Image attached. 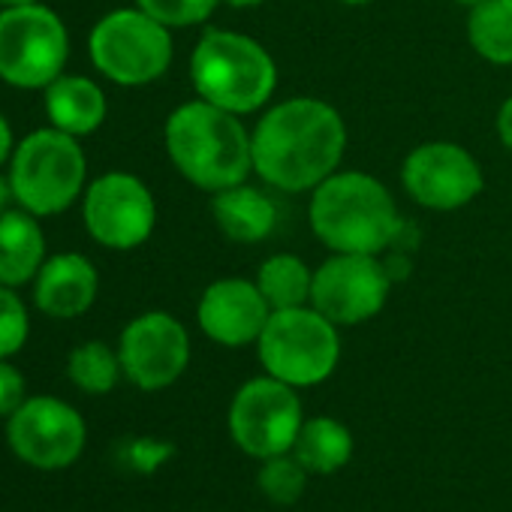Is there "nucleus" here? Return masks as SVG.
Segmentation results:
<instances>
[{
    "label": "nucleus",
    "instance_id": "1a4fd4ad",
    "mask_svg": "<svg viewBox=\"0 0 512 512\" xmlns=\"http://www.w3.org/2000/svg\"><path fill=\"white\" fill-rule=\"evenodd\" d=\"M302 425V401L296 389L284 380H275L269 374L253 377L232 395L229 437L244 455L256 461L293 452Z\"/></svg>",
    "mask_w": 512,
    "mask_h": 512
},
{
    "label": "nucleus",
    "instance_id": "7ed1b4c3",
    "mask_svg": "<svg viewBox=\"0 0 512 512\" xmlns=\"http://www.w3.org/2000/svg\"><path fill=\"white\" fill-rule=\"evenodd\" d=\"M311 229L335 253H383L404 229L392 193L365 172H335L314 187Z\"/></svg>",
    "mask_w": 512,
    "mask_h": 512
},
{
    "label": "nucleus",
    "instance_id": "f3484780",
    "mask_svg": "<svg viewBox=\"0 0 512 512\" xmlns=\"http://www.w3.org/2000/svg\"><path fill=\"white\" fill-rule=\"evenodd\" d=\"M46 263V232L40 217L25 208L0 214V284L22 287L37 278Z\"/></svg>",
    "mask_w": 512,
    "mask_h": 512
},
{
    "label": "nucleus",
    "instance_id": "bb28decb",
    "mask_svg": "<svg viewBox=\"0 0 512 512\" xmlns=\"http://www.w3.org/2000/svg\"><path fill=\"white\" fill-rule=\"evenodd\" d=\"M28 401L25 395V377L10 359H0V416H13L22 404Z\"/></svg>",
    "mask_w": 512,
    "mask_h": 512
},
{
    "label": "nucleus",
    "instance_id": "7c9ffc66",
    "mask_svg": "<svg viewBox=\"0 0 512 512\" xmlns=\"http://www.w3.org/2000/svg\"><path fill=\"white\" fill-rule=\"evenodd\" d=\"M229 7H235V10H247V7H260V4H266V0H226Z\"/></svg>",
    "mask_w": 512,
    "mask_h": 512
},
{
    "label": "nucleus",
    "instance_id": "6ab92c4d",
    "mask_svg": "<svg viewBox=\"0 0 512 512\" xmlns=\"http://www.w3.org/2000/svg\"><path fill=\"white\" fill-rule=\"evenodd\" d=\"M109 112L103 88L88 76L61 73L46 88V115L55 130H64L76 139L91 136L103 127Z\"/></svg>",
    "mask_w": 512,
    "mask_h": 512
},
{
    "label": "nucleus",
    "instance_id": "f257e3e1",
    "mask_svg": "<svg viewBox=\"0 0 512 512\" xmlns=\"http://www.w3.org/2000/svg\"><path fill=\"white\" fill-rule=\"evenodd\" d=\"M344 148V118L335 106L314 97H293L272 106L250 133L253 172L287 193L314 190L335 175Z\"/></svg>",
    "mask_w": 512,
    "mask_h": 512
},
{
    "label": "nucleus",
    "instance_id": "f03ea898",
    "mask_svg": "<svg viewBox=\"0 0 512 512\" xmlns=\"http://www.w3.org/2000/svg\"><path fill=\"white\" fill-rule=\"evenodd\" d=\"M163 142L175 169L208 193L241 184L253 169L250 133L238 115L208 100L178 106L166 118Z\"/></svg>",
    "mask_w": 512,
    "mask_h": 512
},
{
    "label": "nucleus",
    "instance_id": "473e14b6",
    "mask_svg": "<svg viewBox=\"0 0 512 512\" xmlns=\"http://www.w3.org/2000/svg\"><path fill=\"white\" fill-rule=\"evenodd\" d=\"M455 4H461V7H467V10H473L476 4H482V0H455Z\"/></svg>",
    "mask_w": 512,
    "mask_h": 512
},
{
    "label": "nucleus",
    "instance_id": "9d476101",
    "mask_svg": "<svg viewBox=\"0 0 512 512\" xmlns=\"http://www.w3.org/2000/svg\"><path fill=\"white\" fill-rule=\"evenodd\" d=\"M82 217L97 244L109 250H133L151 238L157 205L142 178L130 172H106L88 184Z\"/></svg>",
    "mask_w": 512,
    "mask_h": 512
},
{
    "label": "nucleus",
    "instance_id": "c85d7f7f",
    "mask_svg": "<svg viewBox=\"0 0 512 512\" xmlns=\"http://www.w3.org/2000/svg\"><path fill=\"white\" fill-rule=\"evenodd\" d=\"M13 151H16V142H13V127H10V121L4 118V112H0V166L10 163Z\"/></svg>",
    "mask_w": 512,
    "mask_h": 512
},
{
    "label": "nucleus",
    "instance_id": "393cba45",
    "mask_svg": "<svg viewBox=\"0 0 512 512\" xmlns=\"http://www.w3.org/2000/svg\"><path fill=\"white\" fill-rule=\"evenodd\" d=\"M31 335V317L16 287L0 284V359L16 356Z\"/></svg>",
    "mask_w": 512,
    "mask_h": 512
},
{
    "label": "nucleus",
    "instance_id": "20e7f679",
    "mask_svg": "<svg viewBox=\"0 0 512 512\" xmlns=\"http://www.w3.org/2000/svg\"><path fill=\"white\" fill-rule=\"evenodd\" d=\"M190 82L199 100L247 115L272 100L278 67L260 43L244 34L205 31L190 55Z\"/></svg>",
    "mask_w": 512,
    "mask_h": 512
},
{
    "label": "nucleus",
    "instance_id": "b1692460",
    "mask_svg": "<svg viewBox=\"0 0 512 512\" xmlns=\"http://www.w3.org/2000/svg\"><path fill=\"white\" fill-rule=\"evenodd\" d=\"M308 470L305 464L287 452V455H275V458H266L260 473H256V485H260L263 497L278 503V506H293L305 488H308Z\"/></svg>",
    "mask_w": 512,
    "mask_h": 512
},
{
    "label": "nucleus",
    "instance_id": "5701e85b",
    "mask_svg": "<svg viewBox=\"0 0 512 512\" xmlns=\"http://www.w3.org/2000/svg\"><path fill=\"white\" fill-rule=\"evenodd\" d=\"M67 374L76 389H82L88 395H106L118 386L124 368H121L118 350H112L103 341H85L70 353Z\"/></svg>",
    "mask_w": 512,
    "mask_h": 512
},
{
    "label": "nucleus",
    "instance_id": "39448f33",
    "mask_svg": "<svg viewBox=\"0 0 512 512\" xmlns=\"http://www.w3.org/2000/svg\"><path fill=\"white\" fill-rule=\"evenodd\" d=\"M7 175L19 208L37 217H55L85 196L88 160L76 136L43 127L16 145Z\"/></svg>",
    "mask_w": 512,
    "mask_h": 512
},
{
    "label": "nucleus",
    "instance_id": "a878e982",
    "mask_svg": "<svg viewBox=\"0 0 512 512\" xmlns=\"http://www.w3.org/2000/svg\"><path fill=\"white\" fill-rule=\"evenodd\" d=\"M220 0H136V7L163 22L166 28H190L205 22Z\"/></svg>",
    "mask_w": 512,
    "mask_h": 512
},
{
    "label": "nucleus",
    "instance_id": "423d86ee",
    "mask_svg": "<svg viewBox=\"0 0 512 512\" xmlns=\"http://www.w3.org/2000/svg\"><path fill=\"white\" fill-rule=\"evenodd\" d=\"M256 353L269 377L290 383L293 389L317 386L332 377L341 359L338 326L314 305L272 311Z\"/></svg>",
    "mask_w": 512,
    "mask_h": 512
},
{
    "label": "nucleus",
    "instance_id": "aec40b11",
    "mask_svg": "<svg viewBox=\"0 0 512 512\" xmlns=\"http://www.w3.org/2000/svg\"><path fill=\"white\" fill-rule=\"evenodd\" d=\"M293 455L305 464L308 473H317V476L338 473L353 458V434L341 419H332V416L305 419L296 437Z\"/></svg>",
    "mask_w": 512,
    "mask_h": 512
},
{
    "label": "nucleus",
    "instance_id": "c756f323",
    "mask_svg": "<svg viewBox=\"0 0 512 512\" xmlns=\"http://www.w3.org/2000/svg\"><path fill=\"white\" fill-rule=\"evenodd\" d=\"M16 202V193H13V184H10V175L0 172V214L10 211V205Z\"/></svg>",
    "mask_w": 512,
    "mask_h": 512
},
{
    "label": "nucleus",
    "instance_id": "cd10ccee",
    "mask_svg": "<svg viewBox=\"0 0 512 512\" xmlns=\"http://www.w3.org/2000/svg\"><path fill=\"white\" fill-rule=\"evenodd\" d=\"M497 136H500L503 148L512 151V97H506L503 106L497 109Z\"/></svg>",
    "mask_w": 512,
    "mask_h": 512
},
{
    "label": "nucleus",
    "instance_id": "2f4dec72",
    "mask_svg": "<svg viewBox=\"0 0 512 512\" xmlns=\"http://www.w3.org/2000/svg\"><path fill=\"white\" fill-rule=\"evenodd\" d=\"M25 4H40V0H0V10L4 7H25Z\"/></svg>",
    "mask_w": 512,
    "mask_h": 512
},
{
    "label": "nucleus",
    "instance_id": "9b49d317",
    "mask_svg": "<svg viewBox=\"0 0 512 512\" xmlns=\"http://www.w3.org/2000/svg\"><path fill=\"white\" fill-rule=\"evenodd\" d=\"M389 287V269L374 253H335L314 272L311 305L335 326H359L383 311Z\"/></svg>",
    "mask_w": 512,
    "mask_h": 512
},
{
    "label": "nucleus",
    "instance_id": "4be33fe9",
    "mask_svg": "<svg viewBox=\"0 0 512 512\" xmlns=\"http://www.w3.org/2000/svg\"><path fill=\"white\" fill-rule=\"evenodd\" d=\"M467 37L479 58L497 67L512 64V0H482L470 10Z\"/></svg>",
    "mask_w": 512,
    "mask_h": 512
},
{
    "label": "nucleus",
    "instance_id": "dca6fc26",
    "mask_svg": "<svg viewBox=\"0 0 512 512\" xmlns=\"http://www.w3.org/2000/svg\"><path fill=\"white\" fill-rule=\"evenodd\" d=\"M100 293V275L82 253L46 256L43 269L34 278V305L52 320L82 317Z\"/></svg>",
    "mask_w": 512,
    "mask_h": 512
},
{
    "label": "nucleus",
    "instance_id": "6e6552de",
    "mask_svg": "<svg viewBox=\"0 0 512 512\" xmlns=\"http://www.w3.org/2000/svg\"><path fill=\"white\" fill-rule=\"evenodd\" d=\"M97 73L124 88L157 82L172 64V34L145 10H115L103 16L88 40Z\"/></svg>",
    "mask_w": 512,
    "mask_h": 512
},
{
    "label": "nucleus",
    "instance_id": "2eb2a0df",
    "mask_svg": "<svg viewBox=\"0 0 512 512\" xmlns=\"http://www.w3.org/2000/svg\"><path fill=\"white\" fill-rule=\"evenodd\" d=\"M272 317L266 296L256 281L223 278L205 287L196 320L199 329L220 347H247L256 344Z\"/></svg>",
    "mask_w": 512,
    "mask_h": 512
},
{
    "label": "nucleus",
    "instance_id": "ddd939ff",
    "mask_svg": "<svg viewBox=\"0 0 512 512\" xmlns=\"http://www.w3.org/2000/svg\"><path fill=\"white\" fill-rule=\"evenodd\" d=\"M124 377L145 389L160 392L172 386L190 362V335L166 311H148L130 320L118 341Z\"/></svg>",
    "mask_w": 512,
    "mask_h": 512
},
{
    "label": "nucleus",
    "instance_id": "412c9836",
    "mask_svg": "<svg viewBox=\"0 0 512 512\" xmlns=\"http://www.w3.org/2000/svg\"><path fill=\"white\" fill-rule=\"evenodd\" d=\"M256 287H260L272 311L302 308V305H311L314 272L305 266V260H299L293 253H275L260 266Z\"/></svg>",
    "mask_w": 512,
    "mask_h": 512
},
{
    "label": "nucleus",
    "instance_id": "a211bd4d",
    "mask_svg": "<svg viewBox=\"0 0 512 512\" xmlns=\"http://www.w3.org/2000/svg\"><path fill=\"white\" fill-rule=\"evenodd\" d=\"M211 214L217 229L241 244L263 241L278 223V205L272 202V196L244 181L217 190L211 196Z\"/></svg>",
    "mask_w": 512,
    "mask_h": 512
},
{
    "label": "nucleus",
    "instance_id": "72a5a7b5",
    "mask_svg": "<svg viewBox=\"0 0 512 512\" xmlns=\"http://www.w3.org/2000/svg\"><path fill=\"white\" fill-rule=\"evenodd\" d=\"M341 4H347V7H362V4H371V0H341Z\"/></svg>",
    "mask_w": 512,
    "mask_h": 512
},
{
    "label": "nucleus",
    "instance_id": "f8f14e48",
    "mask_svg": "<svg viewBox=\"0 0 512 512\" xmlns=\"http://www.w3.org/2000/svg\"><path fill=\"white\" fill-rule=\"evenodd\" d=\"M10 449L31 467L61 470L70 467L88 440L85 419L76 407L55 395L28 398L7 422Z\"/></svg>",
    "mask_w": 512,
    "mask_h": 512
},
{
    "label": "nucleus",
    "instance_id": "4468645a",
    "mask_svg": "<svg viewBox=\"0 0 512 512\" xmlns=\"http://www.w3.org/2000/svg\"><path fill=\"white\" fill-rule=\"evenodd\" d=\"M404 190L431 211H455L482 193V169L476 157L455 142H425L413 148L401 166Z\"/></svg>",
    "mask_w": 512,
    "mask_h": 512
},
{
    "label": "nucleus",
    "instance_id": "0eeeda50",
    "mask_svg": "<svg viewBox=\"0 0 512 512\" xmlns=\"http://www.w3.org/2000/svg\"><path fill=\"white\" fill-rule=\"evenodd\" d=\"M70 34L46 4L0 10V79L22 91H46L67 67Z\"/></svg>",
    "mask_w": 512,
    "mask_h": 512
}]
</instances>
